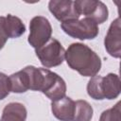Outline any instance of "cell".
Segmentation results:
<instances>
[{
	"instance_id": "8fae6325",
	"label": "cell",
	"mask_w": 121,
	"mask_h": 121,
	"mask_svg": "<svg viewBox=\"0 0 121 121\" xmlns=\"http://www.w3.org/2000/svg\"><path fill=\"white\" fill-rule=\"evenodd\" d=\"M26 115L27 112L24 104L10 102L4 107L0 121H26Z\"/></svg>"
},
{
	"instance_id": "3957f363",
	"label": "cell",
	"mask_w": 121,
	"mask_h": 121,
	"mask_svg": "<svg viewBox=\"0 0 121 121\" xmlns=\"http://www.w3.org/2000/svg\"><path fill=\"white\" fill-rule=\"evenodd\" d=\"M36 56L45 68L60 65L65 60V49L55 38H51L44 45L35 49Z\"/></svg>"
},
{
	"instance_id": "7c38bea8",
	"label": "cell",
	"mask_w": 121,
	"mask_h": 121,
	"mask_svg": "<svg viewBox=\"0 0 121 121\" xmlns=\"http://www.w3.org/2000/svg\"><path fill=\"white\" fill-rule=\"evenodd\" d=\"M9 78L10 83V92L16 94H22L29 90L28 75L24 68L16 73L11 74L9 77Z\"/></svg>"
},
{
	"instance_id": "30bf717a",
	"label": "cell",
	"mask_w": 121,
	"mask_h": 121,
	"mask_svg": "<svg viewBox=\"0 0 121 121\" xmlns=\"http://www.w3.org/2000/svg\"><path fill=\"white\" fill-rule=\"evenodd\" d=\"M121 80L117 74L109 73L107 76L102 77L100 82L101 93L104 99H114L118 97L121 92Z\"/></svg>"
},
{
	"instance_id": "7a4b0ae2",
	"label": "cell",
	"mask_w": 121,
	"mask_h": 121,
	"mask_svg": "<svg viewBox=\"0 0 121 121\" xmlns=\"http://www.w3.org/2000/svg\"><path fill=\"white\" fill-rule=\"evenodd\" d=\"M60 27L72 38L78 40H93L99 32L98 25L90 18L70 20L60 23Z\"/></svg>"
},
{
	"instance_id": "52a82bcc",
	"label": "cell",
	"mask_w": 121,
	"mask_h": 121,
	"mask_svg": "<svg viewBox=\"0 0 121 121\" xmlns=\"http://www.w3.org/2000/svg\"><path fill=\"white\" fill-rule=\"evenodd\" d=\"M49 11L60 23L79 18L74 1L72 0H51L48 3Z\"/></svg>"
},
{
	"instance_id": "277c9868",
	"label": "cell",
	"mask_w": 121,
	"mask_h": 121,
	"mask_svg": "<svg viewBox=\"0 0 121 121\" xmlns=\"http://www.w3.org/2000/svg\"><path fill=\"white\" fill-rule=\"evenodd\" d=\"M52 35V26L47 18L44 16H35L29 23L28 43L35 49L44 45Z\"/></svg>"
},
{
	"instance_id": "5bb4252c",
	"label": "cell",
	"mask_w": 121,
	"mask_h": 121,
	"mask_svg": "<svg viewBox=\"0 0 121 121\" xmlns=\"http://www.w3.org/2000/svg\"><path fill=\"white\" fill-rule=\"evenodd\" d=\"M93 113L94 110L89 102L82 99L75 101V113L73 121H91Z\"/></svg>"
},
{
	"instance_id": "9a60e30c",
	"label": "cell",
	"mask_w": 121,
	"mask_h": 121,
	"mask_svg": "<svg viewBox=\"0 0 121 121\" xmlns=\"http://www.w3.org/2000/svg\"><path fill=\"white\" fill-rule=\"evenodd\" d=\"M101 76H95L90 78L87 84V94L90 97L95 100H103V95L101 93L100 82H101Z\"/></svg>"
},
{
	"instance_id": "8992f818",
	"label": "cell",
	"mask_w": 121,
	"mask_h": 121,
	"mask_svg": "<svg viewBox=\"0 0 121 121\" xmlns=\"http://www.w3.org/2000/svg\"><path fill=\"white\" fill-rule=\"evenodd\" d=\"M74 5L79 15L83 14L85 18L92 19L97 25L103 24L108 20V8L99 0H76Z\"/></svg>"
},
{
	"instance_id": "9c48e42d",
	"label": "cell",
	"mask_w": 121,
	"mask_h": 121,
	"mask_svg": "<svg viewBox=\"0 0 121 121\" xmlns=\"http://www.w3.org/2000/svg\"><path fill=\"white\" fill-rule=\"evenodd\" d=\"M53 115L60 121H73L75 113V101L69 96H63L51 102Z\"/></svg>"
},
{
	"instance_id": "e0dca14e",
	"label": "cell",
	"mask_w": 121,
	"mask_h": 121,
	"mask_svg": "<svg viewBox=\"0 0 121 121\" xmlns=\"http://www.w3.org/2000/svg\"><path fill=\"white\" fill-rule=\"evenodd\" d=\"M10 93V83L9 77L0 72V100L6 98Z\"/></svg>"
},
{
	"instance_id": "ac0fdd59",
	"label": "cell",
	"mask_w": 121,
	"mask_h": 121,
	"mask_svg": "<svg viewBox=\"0 0 121 121\" xmlns=\"http://www.w3.org/2000/svg\"><path fill=\"white\" fill-rule=\"evenodd\" d=\"M8 39L9 36L5 27V16H0V50L6 44Z\"/></svg>"
},
{
	"instance_id": "6da1fadb",
	"label": "cell",
	"mask_w": 121,
	"mask_h": 121,
	"mask_svg": "<svg viewBox=\"0 0 121 121\" xmlns=\"http://www.w3.org/2000/svg\"><path fill=\"white\" fill-rule=\"evenodd\" d=\"M67 65L83 77H95L101 69L100 57L88 45L81 43H71L65 50Z\"/></svg>"
},
{
	"instance_id": "2e32d148",
	"label": "cell",
	"mask_w": 121,
	"mask_h": 121,
	"mask_svg": "<svg viewBox=\"0 0 121 121\" xmlns=\"http://www.w3.org/2000/svg\"><path fill=\"white\" fill-rule=\"evenodd\" d=\"M120 112V102H117L111 109L102 112L99 121H121Z\"/></svg>"
},
{
	"instance_id": "5b68a950",
	"label": "cell",
	"mask_w": 121,
	"mask_h": 121,
	"mask_svg": "<svg viewBox=\"0 0 121 121\" xmlns=\"http://www.w3.org/2000/svg\"><path fill=\"white\" fill-rule=\"evenodd\" d=\"M42 70L43 83L40 92L45 95L52 101L59 100L65 96L67 88L64 79L47 68H42Z\"/></svg>"
},
{
	"instance_id": "4fadbf2b",
	"label": "cell",
	"mask_w": 121,
	"mask_h": 121,
	"mask_svg": "<svg viewBox=\"0 0 121 121\" xmlns=\"http://www.w3.org/2000/svg\"><path fill=\"white\" fill-rule=\"evenodd\" d=\"M5 27L9 38H18L26 32V26L22 20L11 14L5 17Z\"/></svg>"
},
{
	"instance_id": "ba28073f",
	"label": "cell",
	"mask_w": 121,
	"mask_h": 121,
	"mask_svg": "<svg viewBox=\"0 0 121 121\" xmlns=\"http://www.w3.org/2000/svg\"><path fill=\"white\" fill-rule=\"evenodd\" d=\"M104 46L110 56L116 59L121 57V25L119 17L111 23L104 39Z\"/></svg>"
}]
</instances>
